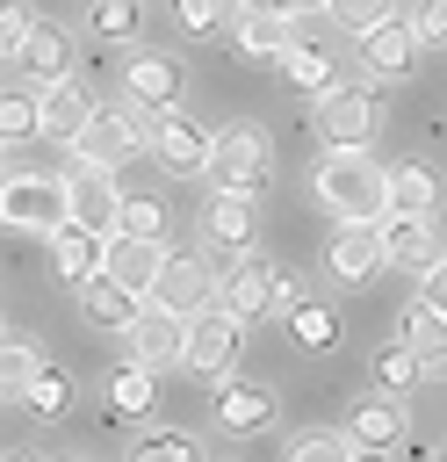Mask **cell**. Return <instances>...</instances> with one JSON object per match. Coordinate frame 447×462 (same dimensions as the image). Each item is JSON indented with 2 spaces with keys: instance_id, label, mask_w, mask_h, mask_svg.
Returning a JSON list of instances; mask_svg holds the SVG:
<instances>
[{
  "instance_id": "6da1fadb",
  "label": "cell",
  "mask_w": 447,
  "mask_h": 462,
  "mask_svg": "<svg viewBox=\"0 0 447 462\" xmlns=\"http://www.w3.org/2000/svg\"><path fill=\"white\" fill-rule=\"evenodd\" d=\"M317 202H324L332 217L375 224V217L389 209V195H382V159H375L368 144H324V159H317Z\"/></svg>"
},
{
  "instance_id": "7a4b0ae2",
  "label": "cell",
  "mask_w": 447,
  "mask_h": 462,
  "mask_svg": "<svg viewBox=\"0 0 447 462\" xmlns=\"http://www.w3.org/2000/svg\"><path fill=\"white\" fill-rule=\"evenodd\" d=\"M274 173V144L260 123H231V130H209V159H202V180L209 188H231V195H260Z\"/></svg>"
},
{
  "instance_id": "3957f363",
  "label": "cell",
  "mask_w": 447,
  "mask_h": 462,
  "mask_svg": "<svg viewBox=\"0 0 447 462\" xmlns=\"http://www.w3.org/2000/svg\"><path fill=\"white\" fill-rule=\"evenodd\" d=\"M58 224H65V173H36V166L0 173V231H36V238H50Z\"/></svg>"
},
{
  "instance_id": "277c9868",
  "label": "cell",
  "mask_w": 447,
  "mask_h": 462,
  "mask_svg": "<svg viewBox=\"0 0 447 462\" xmlns=\"http://www.w3.org/2000/svg\"><path fill=\"white\" fill-rule=\"evenodd\" d=\"M238 346H245V318L238 310H224L216 296L202 310H187V339H180V368L187 375H224L238 361Z\"/></svg>"
},
{
  "instance_id": "5b68a950",
  "label": "cell",
  "mask_w": 447,
  "mask_h": 462,
  "mask_svg": "<svg viewBox=\"0 0 447 462\" xmlns=\"http://www.w3.org/2000/svg\"><path fill=\"white\" fill-rule=\"evenodd\" d=\"M310 101H317V116H310V123H317V137H324V144H368V137H375V123H382V116H375V94H368V87H346V79H332V87H324V94H310Z\"/></svg>"
},
{
  "instance_id": "8992f818",
  "label": "cell",
  "mask_w": 447,
  "mask_h": 462,
  "mask_svg": "<svg viewBox=\"0 0 447 462\" xmlns=\"http://www.w3.org/2000/svg\"><path fill=\"white\" fill-rule=\"evenodd\" d=\"M101 101H94V87L79 79V72H65V79H43V94H36V137H50V144H72L79 130H87V116H94Z\"/></svg>"
},
{
  "instance_id": "52a82bcc",
  "label": "cell",
  "mask_w": 447,
  "mask_h": 462,
  "mask_svg": "<svg viewBox=\"0 0 447 462\" xmlns=\"http://www.w3.org/2000/svg\"><path fill=\"white\" fill-rule=\"evenodd\" d=\"M382 267V224H360V217H339V231L324 238V274L339 289H360L368 274Z\"/></svg>"
},
{
  "instance_id": "ba28073f",
  "label": "cell",
  "mask_w": 447,
  "mask_h": 462,
  "mask_svg": "<svg viewBox=\"0 0 447 462\" xmlns=\"http://www.w3.org/2000/svg\"><path fill=\"white\" fill-rule=\"evenodd\" d=\"M123 94L130 101H144V108H180V94H187V72H180V58H166V51H123Z\"/></svg>"
},
{
  "instance_id": "9c48e42d",
  "label": "cell",
  "mask_w": 447,
  "mask_h": 462,
  "mask_svg": "<svg viewBox=\"0 0 447 462\" xmlns=\"http://www.w3.org/2000/svg\"><path fill=\"white\" fill-rule=\"evenodd\" d=\"M274 274H281V267H274L267 253L238 245V267H224V274H216V303H224V310H238V318L252 325V318H267V303H274Z\"/></svg>"
},
{
  "instance_id": "30bf717a",
  "label": "cell",
  "mask_w": 447,
  "mask_h": 462,
  "mask_svg": "<svg viewBox=\"0 0 447 462\" xmlns=\"http://www.w3.org/2000/svg\"><path fill=\"white\" fill-rule=\"evenodd\" d=\"M123 339H130V361H144V368H180V339H187V318L144 296V310L123 325Z\"/></svg>"
},
{
  "instance_id": "8fae6325",
  "label": "cell",
  "mask_w": 447,
  "mask_h": 462,
  "mask_svg": "<svg viewBox=\"0 0 447 462\" xmlns=\"http://www.w3.org/2000/svg\"><path fill=\"white\" fill-rule=\"evenodd\" d=\"M151 303H166V310H202L209 296H216V267L209 260H195V253H166L159 260V274H151V289H144Z\"/></svg>"
},
{
  "instance_id": "7c38bea8",
  "label": "cell",
  "mask_w": 447,
  "mask_h": 462,
  "mask_svg": "<svg viewBox=\"0 0 447 462\" xmlns=\"http://www.w3.org/2000/svg\"><path fill=\"white\" fill-rule=\"evenodd\" d=\"M418 51H425V43H418V29H411L404 14H382V22L360 29V58H368L375 79H404V72L418 65Z\"/></svg>"
},
{
  "instance_id": "4fadbf2b",
  "label": "cell",
  "mask_w": 447,
  "mask_h": 462,
  "mask_svg": "<svg viewBox=\"0 0 447 462\" xmlns=\"http://www.w3.org/2000/svg\"><path fill=\"white\" fill-rule=\"evenodd\" d=\"M115 209H123V188L108 166H79L65 173V217L87 224V231H115Z\"/></svg>"
},
{
  "instance_id": "5bb4252c",
  "label": "cell",
  "mask_w": 447,
  "mask_h": 462,
  "mask_svg": "<svg viewBox=\"0 0 447 462\" xmlns=\"http://www.w3.org/2000/svg\"><path fill=\"white\" fill-rule=\"evenodd\" d=\"M382 224V267H397V274H425L433 260H440V231H433V217H375Z\"/></svg>"
},
{
  "instance_id": "9a60e30c",
  "label": "cell",
  "mask_w": 447,
  "mask_h": 462,
  "mask_svg": "<svg viewBox=\"0 0 447 462\" xmlns=\"http://www.w3.org/2000/svg\"><path fill=\"white\" fill-rule=\"evenodd\" d=\"M72 152H79V166H108V173H115V166H130V159L144 152V137H137L115 108H94V116H87V130L72 137Z\"/></svg>"
},
{
  "instance_id": "2e32d148",
  "label": "cell",
  "mask_w": 447,
  "mask_h": 462,
  "mask_svg": "<svg viewBox=\"0 0 447 462\" xmlns=\"http://www.w3.org/2000/svg\"><path fill=\"white\" fill-rule=\"evenodd\" d=\"M144 152H159V166L166 173H202V159H209V130L195 123V116H180V108H159V123H151V144Z\"/></svg>"
},
{
  "instance_id": "e0dca14e",
  "label": "cell",
  "mask_w": 447,
  "mask_h": 462,
  "mask_svg": "<svg viewBox=\"0 0 447 462\" xmlns=\"http://www.w3.org/2000/svg\"><path fill=\"white\" fill-rule=\"evenodd\" d=\"M72 289H79V318H87L94 332H123V325L144 310V296H137L130 282H115L108 267H94V274H87V282H72Z\"/></svg>"
},
{
  "instance_id": "ac0fdd59",
  "label": "cell",
  "mask_w": 447,
  "mask_h": 462,
  "mask_svg": "<svg viewBox=\"0 0 447 462\" xmlns=\"http://www.w3.org/2000/svg\"><path fill=\"white\" fill-rule=\"evenodd\" d=\"M216 426H224V433H260V426H274V390L224 368V375H216Z\"/></svg>"
},
{
  "instance_id": "d6986e66",
  "label": "cell",
  "mask_w": 447,
  "mask_h": 462,
  "mask_svg": "<svg viewBox=\"0 0 447 462\" xmlns=\"http://www.w3.org/2000/svg\"><path fill=\"white\" fill-rule=\"evenodd\" d=\"M7 58H14L36 87H43V79H65V72H72V29H65V22H29Z\"/></svg>"
},
{
  "instance_id": "ffe728a7",
  "label": "cell",
  "mask_w": 447,
  "mask_h": 462,
  "mask_svg": "<svg viewBox=\"0 0 447 462\" xmlns=\"http://www.w3.org/2000/svg\"><path fill=\"white\" fill-rule=\"evenodd\" d=\"M231 29H238V58H245V65H274V58L288 51V36H296V14H281V7H252V0H245Z\"/></svg>"
},
{
  "instance_id": "44dd1931",
  "label": "cell",
  "mask_w": 447,
  "mask_h": 462,
  "mask_svg": "<svg viewBox=\"0 0 447 462\" xmlns=\"http://www.w3.org/2000/svg\"><path fill=\"white\" fill-rule=\"evenodd\" d=\"M159 260H166V238H144V231H108V238H101V267H108L115 282H130L137 296L151 289Z\"/></svg>"
},
{
  "instance_id": "7402d4cb",
  "label": "cell",
  "mask_w": 447,
  "mask_h": 462,
  "mask_svg": "<svg viewBox=\"0 0 447 462\" xmlns=\"http://www.w3.org/2000/svg\"><path fill=\"white\" fill-rule=\"evenodd\" d=\"M397 339L425 361V383H447V318L425 303V296H411L404 303V318H397Z\"/></svg>"
},
{
  "instance_id": "603a6c76",
  "label": "cell",
  "mask_w": 447,
  "mask_h": 462,
  "mask_svg": "<svg viewBox=\"0 0 447 462\" xmlns=\"http://www.w3.org/2000/svg\"><path fill=\"white\" fill-rule=\"evenodd\" d=\"M346 440H353L360 455H389V448L404 440V411L389 404V390H375V397H353V419H346Z\"/></svg>"
},
{
  "instance_id": "cb8c5ba5",
  "label": "cell",
  "mask_w": 447,
  "mask_h": 462,
  "mask_svg": "<svg viewBox=\"0 0 447 462\" xmlns=\"http://www.w3.org/2000/svg\"><path fill=\"white\" fill-rule=\"evenodd\" d=\"M382 195H389V209L397 217H433L440 209V180H433V166H382ZM382 209V217H389Z\"/></svg>"
},
{
  "instance_id": "d4e9b609",
  "label": "cell",
  "mask_w": 447,
  "mask_h": 462,
  "mask_svg": "<svg viewBox=\"0 0 447 462\" xmlns=\"http://www.w3.org/2000/svg\"><path fill=\"white\" fill-rule=\"evenodd\" d=\"M101 238H108V231H87V224H72V217L50 231V267H58V282H65V289H72V282H87V274L101 267Z\"/></svg>"
},
{
  "instance_id": "484cf974",
  "label": "cell",
  "mask_w": 447,
  "mask_h": 462,
  "mask_svg": "<svg viewBox=\"0 0 447 462\" xmlns=\"http://www.w3.org/2000/svg\"><path fill=\"white\" fill-rule=\"evenodd\" d=\"M281 332H288V346H296V354H332V346H339V310L303 296L296 310H281Z\"/></svg>"
},
{
  "instance_id": "4316f807",
  "label": "cell",
  "mask_w": 447,
  "mask_h": 462,
  "mask_svg": "<svg viewBox=\"0 0 447 462\" xmlns=\"http://www.w3.org/2000/svg\"><path fill=\"white\" fill-rule=\"evenodd\" d=\"M202 231H209V245H252V195L216 188L202 209Z\"/></svg>"
},
{
  "instance_id": "83f0119b",
  "label": "cell",
  "mask_w": 447,
  "mask_h": 462,
  "mask_svg": "<svg viewBox=\"0 0 447 462\" xmlns=\"http://www.w3.org/2000/svg\"><path fill=\"white\" fill-rule=\"evenodd\" d=\"M151 404H159V368L123 361V368L108 375V411H115V419H144Z\"/></svg>"
},
{
  "instance_id": "f1b7e54d",
  "label": "cell",
  "mask_w": 447,
  "mask_h": 462,
  "mask_svg": "<svg viewBox=\"0 0 447 462\" xmlns=\"http://www.w3.org/2000/svg\"><path fill=\"white\" fill-rule=\"evenodd\" d=\"M36 368H43V339L29 325H0V397H14Z\"/></svg>"
},
{
  "instance_id": "f546056e",
  "label": "cell",
  "mask_w": 447,
  "mask_h": 462,
  "mask_svg": "<svg viewBox=\"0 0 447 462\" xmlns=\"http://www.w3.org/2000/svg\"><path fill=\"white\" fill-rule=\"evenodd\" d=\"M274 65H281V72H288V87H303V94H324V87L339 79V65H332L317 43H303V36H288V51H281Z\"/></svg>"
},
{
  "instance_id": "4dcf8cb0",
  "label": "cell",
  "mask_w": 447,
  "mask_h": 462,
  "mask_svg": "<svg viewBox=\"0 0 447 462\" xmlns=\"http://www.w3.org/2000/svg\"><path fill=\"white\" fill-rule=\"evenodd\" d=\"M14 397H22V404H29L36 419H65L79 390H72V375H65V368H50V361H43V368H36V375H29V383H22Z\"/></svg>"
},
{
  "instance_id": "1f68e13d",
  "label": "cell",
  "mask_w": 447,
  "mask_h": 462,
  "mask_svg": "<svg viewBox=\"0 0 447 462\" xmlns=\"http://www.w3.org/2000/svg\"><path fill=\"white\" fill-rule=\"evenodd\" d=\"M368 368H375V390H389V397H404V390H418V383H425V361H418L404 339L375 346V361H368Z\"/></svg>"
},
{
  "instance_id": "d6a6232c",
  "label": "cell",
  "mask_w": 447,
  "mask_h": 462,
  "mask_svg": "<svg viewBox=\"0 0 447 462\" xmlns=\"http://www.w3.org/2000/svg\"><path fill=\"white\" fill-rule=\"evenodd\" d=\"M238 7H245V0H173V22H180L187 36H216V29L238 22Z\"/></svg>"
},
{
  "instance_id": "836d02e7",
  "label": "cell",
  "mask_w": 447,
  "mask_h": 462,
  "mask_svg": "<svg viewBox=\"0 0 447 462\" xmlns=\"http://www.w3.org/2000/svg\"><path fill=\"white\" fill-rule=\"evenodd\" d=\"M281 455H288V462H346L353 440H346V433H288Z\"/></svg>"
},
{
  "instance_id": "e575fe53",
  "label": "cell",
  "mask_w": 447,
  "mask_h": 462,
  "mask_svg": "<svg viewBox=\"0 0 447 462\" xmlns=\"http://www.w3.org/2000/svg\"><path fill=\"white\" fill-rule=\"evenodd\" d=\"M87 29H94L101 43H130V36H137V0H94Z\"/></svg>"
},
{
  "instance_id": "d590c367",
  "label": "cell",
  "mask_w": 447,
  "mask_h": 462,
  "mask_svg": "<svg viewBox=\"0 0 447 462\" xmlns=\"http://www.w3.org/2000/svg\"><path fill=\"white\" fill-rule=\"evenodd\" d=\"M36 137V94L0 87V144H29Z\"/></svg>"
},
{
  "instance_id": "8d00e7d4",
  "label": "cell",
  "mask_w": 447,
  "mask_h": 462,
  "mask_svg": "<svg viewBox=\"0 0 447 462\" xmlns=\"http://www.w3.org/2000/svg\"><path fill=\"white\" fill-rule=\"evenodd\" d=\"M115 231L166 238V202H159V195H123V209H115Z\"/></svg>"
},
{
  "instance_id": "74e56055",
  "label": "cell",
  "mask_w": 447,
  "mask_h": 462,
  "mask_svg": "<svg viewBox=\"0 0 447 462\" xmlns=\"http://www.w3.org/2000/svg\"><path fill=\"white\" fill-rule=\"evenodd\" d=\"M137 462H202V433H144Z\"/></svg>"
},
{
  "instance_id": "f35d334b",
  "label": "cell",
  "mask_w": 447,
  "mask_h": 462,
  "mask_svg": "<svg viewBox=\"0 0 447 462\" xmlns=\"http://www.w3.org/2000/svg\"><path fill=\"white\" fill-rule=\"evenodd\" d=\"M324 14H332L339 29H353V36H360L368 22H382V14H397V0H332Z\"/></svg>"
},
{
  "instance_id": "ab89813d",
  "label": "cell",
  "mask_w": 447,
  "mask_h": 462,
  "mask_svg": "<svg viewBox=\"0 0 447 462\" xmlns=\"http://www.w3.org/2000/svg\"><path fill=\"white\" fill-rule=\"evenodd\" d=\"M36 14H29V0H0V58L22 43V29H29Z\"/></svg>"
},
{
  "instance_id": "60d3db41",
  "label": "cell",
  "mask_w": 447,
  "mask_h": 462,
  "mask_svg": "<svg viewBox=\"0 0 447 462\" xmlns=\"http://www.w3.org/2000/svg\"><path fill=\"white\" fill-rule=\"evenodd\" d=\"M411 29H418V43H447V0H425Z\"/></svg>"
},
{
  "instance_id": "b9f144b4",
  "label": "cell",
  "mask_w": 447,
  "mask_h": 462,
  "mask_svg": "<svg viewBox=\"0 0 447 462\" xmlns=\"http://www.w3.org/2000/svg\"><path fill=\"white\" fill-rule=\"evenodd\" d=\"M303 303V274H274V303H267V318H281V310H296Z\"/></svg>"
},
{
  "instance_id": "7bdbcfd3",
  "label": "cell",
  "mask_w": 447,
  "mask_h": 462,
  "mask_svg": "<svg viewBox=\"0 0 447 462\" xmlns=\"http://www.w3.org/2000/svg\"><path fill=\"white\" fill-rule=\"evenodd\" d=\"M418 282H425V289H418V296H425V303H433V310H440V318H447V260H433V267H425V274H418Z\"/></svg>"
},
{
  "instance_id": "ee69618b",
  "label": "cell",
  "mask_w": 447,
  "mask_h": 462,
  "mask_svg": "<svg viewBox=\"0 0 447 462\" xmlns=\"http://www.w3.org/2000/svg\"><path fill=\"white\" fill-rule=\"evenodd\" d=\"M252 7H281V14H296V0H252Z\"/></svg>"
},
{
  "instance_id": "f6af8a7d",
  "label": "cell",
  "mask_w": 447,
  "mask_h": 462,
  "mask_svg": "<svg viewBox=\"0 0 447 462\" xmlns=\"http://www.w3.org/2000/svg\"><path fill=\"white\" fill-rule=\"evenodd\" d=\"M303 7H310V14H324V7H332V0H296V14H303Z\"/></svg>"
},
{
  "instance_id": "bcb514c9",
  "label": "cell",
  "mask_w": 447,
  "mask_h": 462,
  "mask_svg": "<svg viewBox=\"0 0 447 462\" xmlns=\"http://www.w3.org/2000/svg\"><path fill=\"white\" fill-rule=\"evenodd\" d=\"M0 166H7V144H0Z\"/></svg>"
}]
</instances>
